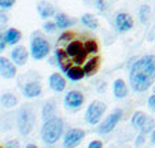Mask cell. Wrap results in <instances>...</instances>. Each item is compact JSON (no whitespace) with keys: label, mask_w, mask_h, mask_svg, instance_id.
<instances>
[{"label":"cell","mask_w":155,"mask_h":148,"mask_svg":"<svg viewBox=\"0 0 155 148\" xmlns=\"http://www.w3.org/2000/svg\"><path fill=\"white\" fill-rule=\"evenodd\" d=\"M129 81L136 92H146L155 81V55H146L132 64Z\"/></svg>","instance_id":"1"},{"label":"cell","mask_w":155,"mask_h":148,"mask_svg":"<svg viewBox=\"0 0 155 148\" xmlns=\"http://www.w3.org/2000/svg\"><path fill=\"white\" fill-rule=\"evenodd\" d=\"M63 133V122L61 118H51L45 121L41 128V137L47 144H54Z\"/></svg>","instance_id":"2"},{"label":"cell","mask_w":155,"mask_h":148,"mask_svg":"<svg viewBox=\"0 0 155 148\" xmlns=\"http://www.w3.org/2000/svg\"><path fill=\"white\" fill-rule=\"evenodd\" d=\"M36 123V118L35 114L30 108H22L19 113V117H18V128H19L21 134H29L30 132L33 130Z\"/></svg>","instance_id":"3"},{"label":"cell","mask_w":155,"mask_h":148,"mask_svg":"<svg viewBox=\"0 0 155 148\" xmlns=\"http://www.w3.org/2000/svg\"><path fill=\"white\" fill-rule=\"evenodd\" d=\"M106 111V104L102 102H92L91 104L88 106L87 108V113H85V119H87L88 123H91V125H96L97 122L100 121L102 115L104 114Z\"/></svg>","instance_id":"4"},{"label":"cell","mask_w":155,"mask_h":148,"mask_svg":"<svg viewBox=\"0 0 155 148\" xmlns=\"http://www.w3.org/2000/svg\"><path fill=\"white\" fill-rule=\"evenodd\" d=\"M66 52L70 58H73V62L80 66L81 63H84L85 58H87L88 52L85 51L84 44L80 43V41H70L68 44V48H66Z\"/></svg>","instance_id":"5"},{"label":"cell","mask_w":155,"mask_h":148,"mask_svg":"<svg viewBox=\"0 0 155 148\" xmlns=\"http://www.w3.org/2000/svg\"><path fill=\"white\" fill-rule=\"evenodd\" d=\"M30 52L32 56L37 61L45 58L50 52V44L47 40H44L43 37H35L32 40V47H30Z\"/></svg>","instance_id":"6"},{"label":"cell","mask_w":155,"mask_h":148,"mask_svg":"<svg viewBox=\"0 0 155 148\" xmlns=\"http://www.w3.org/2000/svg\"><path fill=\"white\" fill-rule=\"evenodd\" d=\"M121 117H122V110L117 108L114 113H111L110 115L107 117V118L104 119V122H103L102 125H100V128H99V132H100V133H103V134L110 133V132H111L113 129L117 126L118 122L121 121Z\"/></svg>","instance_id":"7"},{"label":"cell","mask_w":155,"mask_h":148,"mask_svg":"<svg viewBox=\"0 0 155 148\" xmlns=\"http://www.w3.org/2000/svg\"><path fill=\"white\" fill-rule=\"evenodd\" d=\"M85 136V132L81 129H70V130L66 133L63 140V147L64 148H74L82 141Z\"/></svg>","instance_id":"8"},{"label":"cell","mask_w":155,"mask_h":148,"mask_svg":"<svg viewBox=\"0 0 155 148\" xmlns=\"http://www.w3.org/2000/svg\"><path fill=\"white\" fill-rule=\"evenodd\" d=\"M115 26L120 32H128L133 28V19L126 12H120L115 17Z\"/></svg>","instance_id":"9"},{"label":"cell","mask_w":155,"mask_h":148,"mask_svg":"<svg viewBox=\"0 0 155 148\" xmlns=\"http://www.w3.org/2000/svg\"><path fill=\"white\" fill-rule=\"evenodd\" d=\"M84 103V96L78 90H71L64 96V106L70 108H78Z\"/></svg>","instance_id":"10"},{"label":"cell","mask_w":155,"mask_h":148,"mask_svg":"<svg viewBox=\"0 0 155 148\" xmlns=\"http://www.w3.org/2000/svg\"><path fill=\"white\" fill-rule=\"evenodd\" d=\"M15 74H17V69H15L14 64L7 58H0V76L10 80L14 78Z\"/></svg>","instance_id":"11"},{"label":"cell","mask_w":155,"mask_h":148,"mask_svg":"<svg viewBox=\"0 0 155 148\" xmlns=\"http://www.w3.org/2000/svg\"><path fill=\"white\" fill-rule=\"evenodd\" d=\"M11 58H12V61H14L17 64H19V66L25 64L28 62L26 48H25V47H17V48H14L11 52Z\"/></svg>","instance_id":"12"},{"label":"cell","mask_w":155,"mask_h":148,"mask_svg":"<svg viewBox=\"0 0 155 148\" xmlns=\"http://www.w3.org/2000/svg\"><path fill=\"white\" fill-rule=\"evenodd\" d=\"M50 87H51V89H54L55 92H62V90L66 88V81H64V78L61 74L54 73L50 77Z\"/></svg>","instance_id":"13"},{"label":"cell","mask_w":155,"mask_h":148,"mask_svg":"<svg viewBox=\"0 0 155 148\" xmlns=\"http://www.w3.org/2000/svg\"><path fill=\"white\" fill-rule=\"evenodd\" d=\"M55 56H56V61H58L59 67H61V69L66 73L71 67L70 66V59H69L70 56H69L68 52H66V51H63V49H56Z\"/></svg>","instance_id":"14"},{"label":"cell","mask_w":155,"mask_h":148,"mask_svg":"<svg viewBox=\"0 0 155 148\" xmlns=\"http://www.w3.org/2000/svg\"><path fill=\"white\" fill-rule=\"evenodd\" d=\"M24 95L26 97H37V96L41 95V85L36 81L29 82L24 88Z\"/></svg>","instance_id":"15"},{"label":"cell","mask_w":155,"mask_h":148,"mask_svg":"<svg viewBox=\"0 0 155 148\" xmlns=\"http://www.w3.org/2000/svg\"><path fill=\"white\" fill-rule=\"evenodd\" d=\"M113 92H114V96L117 99H124L128 95V87L124 82V80H115L114 85H113Z\"/></svg>","instance_id":"16"},{"label":"cell","mask_w":155,"mask_h":148,"mask_svg":"<svg viewBox=\"0 0 155 148\" xmlns=\"http://www.w3.org/2000/svg\"><path fill=\"white\" fill-rule=\"evenodd\" d=\"M99 64H100V59L97 58V56L89 59V61L85 63V66H84L85 76H94L95 73L97 71V69H99Z\"/></svg>","instance_id":"17"},{"label":"cell","mask_w":155,"mask_h":148,"mask_svg":"<svg viewBox=\"0 0 155 148\" xmlns=\"http://www.w3.org/2000/svg\"><path fill=\"white\" fill-rule=\"evenodd\" d=\"M66 76L69 77V80H71V81H80V80L84 78L85 76V71L84 69H81L80 66H71L70 69L66 71Z\"/></svg>","instance_id":"18"},{"label":"cell","mask_w":155,"mask_h":148,"mask_svg":"<svg viewBox=\"0 0 155 148\" xmlns=\"http://www.w3.org/2000/svg\"><path fill=\"white\" fill-rule=\"evenodd\" d=\"M38 14H40L41 18H50L51 15H54L55 10H54L52 4H50L48 2H40L37 6Z\"/></svg>","instance_id":"19"},{"label":"cell","mask_w":155,"mask_h":148,"mask_svg":"<svg viewBox=\"0 0 155 148\" xmlns=\"http://www.w3.org/2000/svg\"><path fill=\"white\" fill-rule=\"evenodd\" d=\"M54 117H55V103H54V100H50L43 107V119L48 121V119L54 118Z\"/></svg>","instance_id":"20"},{"label":"cell","mask_w":155,"mask_h":148,"mask_svg":"<svg viewBox=\"0 0 155 148\" xmlns=\"http://www.w3.org/2000/svg\"><path fill=\"white\" fill-rule=\"evenodd\" d=\"M4 37H6L7 44L14 45V44H17L18 41L21 40V32L17 29H8L6 32V35H4Z\"/></svg>","instance_id":"21"},{"label":"cell","mask_w":155,"mask_h":148,"mask_svg":"<svg viewBox=\"0 0 155 148\" xmlns=\"http://www.w3.org/2000/svg\"><path fill=\"white\" fill-rule=\"evenodd\" d=\"M55 23H56V26L61 28V29H66V28L71 26L74 23V21H71L69 17H66L64 14H58L55 18Z\"/></svg>","instance_id":"22"},{"label":"cell","mask_w":155,"mask_h":148,"mask_svg":"<svg viewBox=\"0 0 155 148\" xmlns=\"http://www.w3.org/2000/svg\"><path fill=\"white\" fill-rule=\"evenodd\" d=\"M81 22H82V25H85V26L89 28V29H97V26H99L97 19L91 14H84L82 15Z\"/></svg>","instance_id":"23"},{"label":"cell","mask_w":155,"mask_h":148,"mask_svg":"<svg viewBox=\"0 0 155 148\" xmlns=\"http://www.w3.org/2000/svg\"><path fill=\"white\" fill-rule=\"evenodd\" d=\"M147 117H148V115H146V114L141 113V111L135 113V114H133V117H132V125L135 126V128L140 129L141 126H143V123L146 122Z\"/></svg>","instance_id":"24"},{"label":"cell","mask_w":155,"mask_h":148,"mask_svg":"<svg viewBox=\"0 0 155 148\" xmlns=\"http://www.w3.org/2000/svg\"><path fill=\"white\" fill-rule=\"evenodd\" d=\"M17 102H18L17 97H15L14 95H11V93H6V95L2 96V104L7 108L14 107V106L17 104Z\"/></svg>","instance_id":"25"},{"label":"cell","mask_w":155,"mask_h":148,"mask_svg":"<svg viewBox=\"0 0 155 148\" xmlns=\"http://www.w3.org/2000/svg\"><path fill=\"white\" fill-rule=\"evenodd\" d=\"M150 14H151V8H150V6H147V4L141 6L140 10H139V18H140V22L146 23L147 21L150 19Z\"/></svg>","instance_id":"26"},{"label":"cell","mask_w":155,"mask_h":148,"mask_svg":"<svg viewBox=\"0 0 155 148\" xmlns=\"http://www.w3.org/2000/svg\"><path fill=\"white\" fill-rule=\"evenodd\" d=\"M154 129H155V122H154V119L150 118V117H147L146 122H144L143 126L140 128V132H141L143 134H147V133H150V132H152Z\"/></svg>","instance_id":"27"},{"label":"cell","mask_w":155,"mask_h":148,"mask_svg":"<svg viewBox=\"0 0 155 148\" xmlns=\"http://www.w3.org/2000/svg\"><path fill=\"white\" fill-rule=\"evenodd\" d=\"M84 48L88 54H96L99 51V47H97V43L95 40H87L84 43Z\"/></svg>","instance_id":"28"},{"label":"cell","mask_w":155,"mask_h":148,"mask_svg":"<svg viewBox=\"0 0 155 148\" xmlns=\"http://www.w3.org/2000/svg\"><path fill=\"white\" fill-rule=\"evenodd\" d=\"M15 0H0V7L2 8H11L14 6Z\"/></svg>","instance_id":"29"},{"label":"cell","mask_w":155,"mask_h":148,"mask_svg":"<svg viewBox=\"0 0 155 148\" xmlns=\"http://www.w3.org/2000/svg\"><path fill=\"white\" fill-rule=\"evenodd\" d=\"M71 37H73V35L71 33H63V35L59 37V43H70V40H71Z\"/></svg>","instance_id":"30"},{"label":"cell","mask_w":155,"mask_h":148,"mask_svg":"<svg viewBox=\"0 0 155 148\" xmlns=\"http://www.w3.org/2000/svg\"><path fill=\"white\" fill-rule=\"evenodd\" d=\"M56 29V23H52V22H47L45 25H44V30L45 32H54V30Z\"/></svg>","instance_id":"31"},{"label":"cell","mask_w":155,"mask_h":148,"mask_svg":"<svg viewBox=\"0 0 155 148\" xmlns=\"http://www.w3.org/2000/svg\"><path fill=\"white\" fill-rule=\"evenodd\" d=\"M88 148H103V144H102V141H99V140H95V141L89 143Z\"/></svg>","instance_id":"32"},{"label":"cell","mask_w":155,"mask_h":148,"mask_svg":"<svg viewBox=\"0 0 155 148\" xmlns=\"http://www.w3.org/2000/svg\"><path fill=\"white\" fill-rule=\"evenodd\" d=\"M96 6H97V10H99V11H104L106 10V2L104 0H97Z\"/></svg>","instance_id":"33"},{"label":"cell","mask_w":155,"mask_h":148,"mask_svg":"<svg viewBox=\"0 0 155 148\" xmlns=\"http://www.w3.org/2000/svg\"><path fill=\"white\" fill-rule=\"evenodd\" d=\"M148 106H150V108H151V110L155 111V93H154L152 96H150V99H148Z\"/></svg>","instance_id":"34"},{"label":"cell","mask_w":155,"mask_h":148,"mask_svg":"<svg viewBox=\"0 0 155 148\" xmlns=\"http://www.w3.org/2000/svg\"><path fill=\"white\" fill-rule=\"evenodd\" d=\"M6 148H19V143L15 141V140H11V141L7 143Z\"/></svg>","instance_id":"35"},{"label":"cell","mask_w":155,"mask_h":148,"mask_svg":"<svg viewBox=\"0 0 155 148\" xmlns=\"http://www.w3.org/2000/svg\"><path fill=\"white\" fill-rule=\"evenodd\" d=\"M6 44H7L6 37H4L3 35H0V52H2V51H3V49L6 48Z\"/></svg>","instance_id":"36"},{"label":"cell","mask_w":155,"mask_h":148,"mask_svg":"<svg viewBox=\"0 0 155 148\" xmlns=\"http://www.w3.org/2000/svg\"><path fill=\"white\" fill-rule=\"evenodd\" d=\"M144 136H146V134L140 133V136H139V139H137V143H136V145H140L141 143H143V140H144Z\"/></svg>","instance_id":"37"},{"label":"cell","mask_w":155,"mask_h":148,"mask_svg":"<svg viewBox=\"0 0 155 148\" xmlns=\"http://www.w3.org/2000/svg\"><path fill=\"white\" fill-rule=\"evenodd\" d=\"M151 143L155 145V129L152 130V133H151Z\"/></svg>","instance_id":"38"},{"label":"cell","mask_w":155,"mask_h":148,"mask_svg":"<svg viewBox=\"0 0 155 148\" xmlns=\"http://www.w3.org/2000/svg\"><path fill=\"white\" fill-rule=\"evenodd\" d=\"M26 148H37L36 145H33V144H29V145H26Z\"/></svg>","instance_id":"39"},{"label":"cell","mask_w":155,"mask_h":148,"mask_svg":"<svg viewBox=\"0 0 155 148\" xmlns=\"http://www.w3.org/2000/svg\"><path fill=\"white\" fill-rule=\"evenodd\" d=\"M0 148H2V147H0Z\"/></svg>","instance_id":"40"}]
</instances>
